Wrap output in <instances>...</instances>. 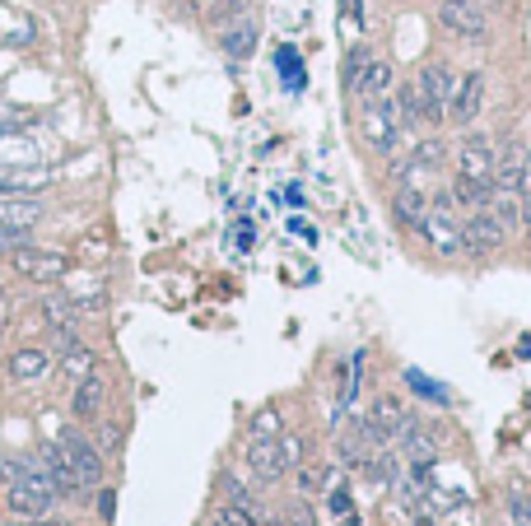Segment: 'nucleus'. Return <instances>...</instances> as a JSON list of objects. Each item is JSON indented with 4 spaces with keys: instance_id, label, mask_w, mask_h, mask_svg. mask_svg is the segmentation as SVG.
<instances>
[{
    "instance_id": "nucleus-1",
    "label": "nucleus",
    "mask_w": 531,
    "mask_h": 526,
    "mask_svg": "<svg viewBox=\"0 0 531 526\" xmlns=\"http://www.w3.org/2000/svg\"><path fill=\"white\" fill-rule=\"evenodd\" d=\"M420 238L434 257L452 261V257H466V229H462V210L452 201L448 191H434L429 196V210L420 219Z\"/></svg>"
},
{
    "instance_id": "nucleus-2",
    "label": "nucleus",
    "mask_w": 531,
    "mask_h": 526,
    "mask_svg": "<svg viewBox=\"0 0 531 526\" xmlns=\"http://www.w3.org/2000/svg\"><path fill=\"white\" fill-rule=\"evenodd\" d=\"M359 135H364V145L382 159H392L401 154V140H406V122H401V112H396V98L382 94V98H364L359 103Z\"/></svg>"
},
{
    "instance_id": "nucleus-3",
    "label": "nucleus",
    "mask_w": 531,
    "mask_h": 526,
    "mask_svg": "<svg viewBox=\"0 0 531 526\" xmlns=\"http://www.w3.org/2000/svg\"><path fill=\"white\" fill-rule=\"evenodd\" d=\"M56 499H61V494H56V485L38 471V466H14V461L5 466V503H10V513L47 517Z\"/></svg>"
},
{
    "instance_id": "nucleus-4",
    "label": "nucleus",
    "mask_w": 531,
    "mask_h": 526,
    "mask_svg": "<svg viewBox=\"0 0 531 526\" xmlns=\"http://www.w3.org/2000/svg\"><path fill=\"white\" fill-rule=\"evenodd\" d=\"M452 75L448 61H424L420 75H415V94H420V122L424 126H443L448 122V98H452Z\"/></svg>"
},
{
    "instance_id": "nucleus-5",
    "label": "nucleus",
    "mask_w": 531,
    "mask_h": 526,
    "mask_svg": "<svg viewBox=\"0 0 531 526\" xmlns=\"http://www.w3.org/2000/svg\"><path fill=\"white\" fill-rule=\"evenodd\" d=\"M434 14H438V24H443L448 38L471 42V47L490 42V14H485L480 0H438Z\"/></svg>"
},
{
    "instance_id": "nucleus-6",
    "label": "nucleus",
    "mask_w": 531,
    "mask_h": 526,
    "mask_svg": "<svg viewBox=\"0 0 531 526\" xmlns=\"http://www.w3.org/2000/svg\"><path fill=\"white\" fill-rule=\"evenodd\" d=\"M494 159H499L494 135L490 131H476V126H466V135L457 140V154H452V173L485 177V182H494Z\"/></svg>"
},
{
    "instance_id": "nucleus-7",
    "label": "nucleus",
    "mask_w": 531,
    "mask_h": 526,
    "mask_svg": "<svg viewBox=\"0 0 531 526\" xmlns=\"http://www.w3.org/2000/svg\"><path fill=\"white\" fill-rule=\"evenodd\" d=\"M485 70H466L462 80L452 84V98H448V122L457 126V131H466V126L480 122V112H485Z\"/></svg>"
},
{
    "instance_id": "nucleus-8",
    "label": "nucleus",
    "mask_w": 531,
    "mask_h": 526,
    "mask_svg": "<svg viewBox=\"0 0 531 526\" xmlns=\"http://www.w3.org/2000/svg\"><path fill=\"white\" fill-rule=\"evenodd\" d=\"M462 229H466V257H490V252H499L508 238L504 219L494 215L490 205H480V210H466L462 215Z\"/></svg>"
},
{
    "instance_id": "nucleus-9",
    "label": "nucleus",
    "mask_w": 531,
    "mask_h": 526,
    "mask_svg": "<svg viewBox=\"0 0 531 526\" xmlns=\"http://www.w3.org/2000/svg\"><path fill=\"white\" fill-rule=\"evenodd\" d=\"M61 457L70 461V471L80 475V485L84 489H94V485H103V452H98L94 443H89V438H84V433H75V429H66L61 433Z\"/></svg>"
},
{
    "instance_id": "nucleus-10",
    "label": "nucleus",
    "mask_w": 531,
    "mask_h": 526,
    "mask_svg": "<svg viewBox=\"0 0 531 526\" xmlns=\"http://www.w3.org/2000/svg\"><path fill=\"white\" fill-rule=\"evenodd\" d=\"M10 266L24 275V280H38V284H52V280H61L70 270V261L61 257V252H47V247H14L10 252Z\"/></svg>"
},
{
    "instance_id": "nucleus-11",
    "label": "nucleus",
    "mask_w": 531,
    "mask_h": 526,
    "mask_svg": "<svg viewBox=\"0 0 531 526\" xmlns=\"http://www.w3.org/2000/svg\"><path fill=\"white\" fill-rule=\"evenodd\" d=\"M247 466H252V475H257L261 485H275V480L289 471L285 457H280V438H271V433H252V443H247Z\"/></svg>"
},
{
    "instance_id": "nucleus-12",
    "label": "nucleus",
    "mask_w": 531,
    "mask_h": 526,
    "mask_svg": "<svg viewBox=\"0 0 531 526\" xmlns=\"http://www.w3.org/2000/svg\"><path fill=\"white\" fill-rule=\"evenodd\" d=\"M424 210H429V187H420V182H396V191H392V219H396V229L420 233Z\"/></svg>"
},
{
    "instance_id": "nucleus-13",
    "label": "nucleus",
    "mask_w": 531,
    "mask_h": 526,
    "mask_svg": "<svg viewBox=\"0 0 531 526\" xmlns=\"http://www.w3.org/2000/svg\"><path fill=\"white\" fill-rule=\"evenodd\" d=\"M38 471L56 485V494H80V489H84L80 475L70 471V461L61 457V447H56V443H42L38 447Z\"/></svg>"
},
{
    "instance_id": "nucleus-14",
    "label": "nucleus",
    "mask_w": 531,
    "mask_h": 526,
    "mask_svg": "<svg viewBox=\"0 0 531 526\" xmlns=\"http://www.w3.org/2000/svg\"><path fill=\"white\" fill-rule=\"evenodd\" d=\"M42 219V205L33 196H0V229L14 233H33Z\"/></svg>"
},
{
    "instance_id": "nucleus-15",
    "label": "nucleus",
    "mask_w": 531,
    "mask_h": 526,
    "mask_svg": "<svg viewBox=\"0 0 531 526\" xmlns=\"http://www.w3.org/2000/svg\"><path fill=\"white\" fill-rule=\"evenodd\" d=\"M219 47L233 56V61H247V56L257 52V19H229L224 33H219Z\"/></svg>"
},
{
    "instance_id": "nucleus-16",
    "label": "nucleus",
    "mask_w": 531,
    "mask_h": 526,
    "mask_svg": "<svg viewBox=\"0 0 531 526\" xmlns=\"http://www.w3.org/2000/svg\"><path fill=\"white\" fill-rule=\"evenodd\" d=\"M392 84H396L392 61H382V56H368L364 75H359V84H354V98H359V103H364V98H382V94H392Z\"/></svg>"
},
{
    "instance_id": "nucleus-17",
    "label": "nucleus",
    "mask_w": 531,
    "mask_h": 526,
    "mask_svg": "<svg viewBox=\"0 0 531 526\" xmlns=\"http://www.w3.org/2000/svg\"><path fill=\"white\" fill-rule=\"evenodd\" d=\"M448 196L457 201V210H480V205H490V201H494V182H485V177H462V173H452Z\"/></svg>"
},
{
    "instance_id": "nucleus-18",
    "label": "nucleus",
    "mask_w": 531,
    "mask_h": 526,
    "mask_svg": "<svg viewBox=\"0 0 531 526\" xmlns=\"http://www.w3.org/2000/svg\"><path fill=\"white\" fill-rule=\"evenodd\" d=\"M47 187V177L33 168H0V196H33Z\"/></svg>"
},
{
    "instance_id": "nucleus-19",
    "label": "nucleus",
    "mask_w": 531,
    "mask_h": 526,
    "mask_svg": "<svg viewBox=\"0 0 531 526\" xmlns=\"http://www.w3.org/2000/svg\"><path fill=\"white\" fill-rule=\"evenodd\" d=\"M47 368H52L47 350H19L10 359V378L14 382H38V378H47Z\"/></svg>"
},
{
    "instance_id": "nucleus-20",
    "label": "nucleus",
    "mask_w": 531,
    "mask_h": 526,
    "mask_svg": "<svg viewBox=\"0 0 531 526\" xmlns=\"http://www.w3.org/2000/svg\"><path fill=\"white\" fill-rule=\"evenodd\" d=\"M98 401H103V378H98V373H89V378L80 382V392H75V415L80 419H94L98 415Z\"/></svg>"
},
{
    "instance_id": "nucleus-21",
    "label": "nucleus",
    "mask_w": 531,
    "mask_h": 526,
    "mask_svg": "<svg viewBox=\"0 0 531 526\" xmlns=\"http://www.w3.org/2000/svg\"><path fill=\"white\" fill-rule=\"evenodd\" d=\"M61 368H66V378L84 382L89 373H94V354H89L80 340H75V345H66V364H61Z\"/></svg>"
},
{
    "instance_id": "nucleus-22",
    "label": "nucleus",
    "mask_w": 531,
    "mask_h": 526,
    "mask_svg": "<svg viewBox=\"0 0 531 526\" xmlns=\"http://www.w3.org/2000/svg\"><path fill=\"white\" fill-rule=\"evenodd\" d=\"M368 47L364 42H359V47H350V52H345V70H341V80H345V89H350L354 94V84H359V75H364V66H368Z\"/></svg>"
},
{
    "instance_id": "nucleus-23",
    "label": "nucleus",
    "mask_w": 531,
    "mask_h": 526,
    "mask_svg": "<svg viewBox=\"0 0 531 526\" xmlns=\"http://www.w3.org/2000/svg\"><path fill=\"white\" fill-rule=\"evenodd\" d=\"M215 526H261L257 522V513L252 508H238V503H224L215 513Z\"/></svg>"
},
{
    "instance_id": "nucleus-24",
    "label": "nucleus",
    "mask_w": 531,
    "mask_h": 526,
    "mask_svg": "<svg viewBox=\"0 0 531 526\" xmlns=\"http://www.w3.org/2000/svg\"><path fill=\"white\" fill-rule=\"evenodd\" d=\"M280 457H285V466H299L303 461V438L299 433H280Z\"/></svg>"
},
{
    "instance_id": "nucleus-25",
    "label": "nucleus",
    "mask_w": 531,
    "mask_h": 526,
    "mask_svg": "<svg viewBox=\"0 0 531 526\" xmlns=\"http://www.w3.org/2000/svg\"><path fill=\"white\" fill-rule=\"evenodd\" d=\"M289 526H317L313 508H308V503H294V508H289Z\"/></svg>"
},
{
    "instance_id": "nucleus-26",
    "label": "nucleus",
    "mask_w": 531,
    "mask_h": 526,
    "mask_svg": "<svg viewBox=\"0 0 531 526\" xmlns=\"http://www.w3.org/2000/svg\"><path fill=\"white\" fill-rule=\"evenodd\" d=\"M280 433V415H275V410H261V415H257V433Z\"/></svg>"
},
{
    "instance_id": "nucleus-27",
    "label": "nucleus",
    "mask_w": 531,
    "mask_h": 526,
    "mask_svg": "<svg viewBox=\"0 0 531 526\" xmlns=\"http://www.w3.org/2000/svg\"><path fill=\"white\" fill-rule=\"evenodd\" d=\"M112 508H117V499H112V489H103L98 494V517H112Z\"/></svg>"
},
{
    "instance_id": "nucleus-28",
    "label": "nucleus",
    "mask_w": 531,
    "mask_h": 526,
    "mask_svg": "<svg viewBox=\"0 0 531 526\" xmlns=\"http://www.w3.org/2000/svg\"><path fill=\"white\" fill-rule=\"evenodd\" d=\"M518 224L527 229V238H531V196H522V215H518Z\"/></svg>"
},
{
    "instance_id": "nucleus-29",
    "label": "nucleus",
    "mask_w": 531,
    "mask_h": 526,
    "mask_svg": "<svg viewBox=\"0 0 531 526\" xmlns=\"http://www.w3.org/2000/svg\"><path fill=\"white\" fill-rule=\"evenodd\" d=\"M103 447H108V452H117V447H122V433L108 429V433H103Z\"/></svg>"
},
{
    "instance_id": "nucleus-30",
    "label": "nucleus",
    "mask_w": 531,
    "mask_h": 526,
    "mask_svg": "<svg viewBox=\"0 0 531 526\" xmlns=\"http://www.w3.org/2000/svg\"><path fill=\"white\" fill-rule=\"evenodd\" d=\"M522 196H531V145H527V173H522Z\"/></svg>"
},
{
    "instance_id": "nucleus-31",
    "label": "nucleus",
    "mask_w": 531,
    "mask_h": 526,
    "mask_svg": "<svg viewBox=\"0 0 531 526\" xmlns=\"http://www.w3.org/2000/svg\"><path fill=\"white\" fill-rule=\"evenodd\" d=\"M0 322H5V294H0Z\"/></svg>"
},
{
    "instance_id": "nucleus-32",
    "label": "nucleus",
    "mask_w": 531,
    "mask_h": 526,
    "mask_svg": "<svg viewBox=\"0 0 531 526\" xmlns=\"http://www.w3.org/2000/svg\"><path fill=\"white\" fill-rule=\"evenodd\" d=\"M5 526H28V517H24V522H5Z\"/></svg>"
},
{
    "instance_id": "nucleus-33",
    "label": "nucleus",
    "mask_w": 531,
    "mask_h": 526,
    "mask_svg": "<svg viewBox=\"0 0 531 526\" xmlns=\"http://www.w3.org/2000/svg\"><path fill=\"white\" fill-rule=\"evenodd\" d=\"M266 526H289V522H266Z\"/></svg>"
}]
</instances>
